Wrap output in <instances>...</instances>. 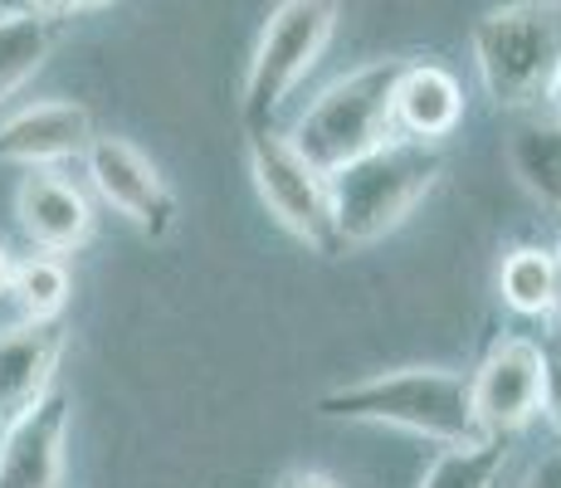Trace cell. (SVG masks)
I'll use <instances>...</instances> for the list:
<instances>
[{
  "instance_id": "cell-13",
  "label": "cell",
  "mask_w": 561,
  "mask_h": 488,
  "mask_svg": "<svg viewBox=\"0 0 561 488\" xmlns=\"http://www.w3.org/2000/svg\"><path fill=\"white\" fill-rule=\"evenodd\" d=\"M463 117V89L445 64H405L396 83V133L439 143L459 127Z\"/></svg>"
},
{
  "instance_id": "cell-12",
  "label": "cell",
  "mask_w": 561,
  "mask_h": 488,
  "mask_svg": "<svg viewBox=\"0 0 561 488\" xmlns=\"http://www.w3.org/2000/svg\"><path fill=\"white\" fill-rule=\"evenodd\" d=\"M64 356V328L59 322H15L0 328V425L30 410L54 386Z\"/></svg>"
},
{
  "instance_id": "cell-24",
  "label": "cell",
  "mask_w": 561,
  "mask_h": 488,
  "mask_svg": "<svg viewBox=\"0 0 561 488\" xmlns=\"http://www.w3.org/2000/svg\"><path fill=\"white\" fill-rule=\"evenodd\" d=\"M557 308H552V318H557V332H561V215H557Z\"/></svg>"
},
{
  "instance_id": "cell-7",
  "label": "cell",
  "mask_w": 561,
  "mask_h": 488,
  "mask_svg": "<svg viewBox=\"0 0 561 488\" xmlns=\"http://www.w3.org/2000/svg\"><path fill=\"white\" fill-rule=\"evenodd\" d=\"M473 386V416H479L483 435L508 440L527 430L547 406V356L542 342L533 338H499L479 372L469 376Z\"/></svg>"
},
{
  "instance_id": "cell-27",
  "label": "cell",
  "mask_w": 561,
  "mask_h": 488,
  "mask_svg": "<svg viewBox=\"0 0 561 488\" xmlns=\"http://www.w3.org/2000/svg\"><path fill=\"white\" fill-rule=\"evenodd\" d=\"M103 5H113V0H73V10H103Z\"/></svg>"
},
{
  "instance_id": "cell-6",
  "label": "cell",
  "mask_w": 561,
  "mask_h": 488,
  "mask_svg": "<svg viewBox=\"0 0 561 488\" xmlns=\"http://www.w3.org/2000/svg\"><path fill=\"white\" fill-rule=\"evenodd\" d=\"M250 177L264 201V211L284 225L294 240L308 249H337L332 230V201H328V177L298 157V147L274 127H254L250 133Z\"/></svg>"
},
{
  "instance_id": "cell-18",
  "label": "cell",
  "mask_w": 561,
  "mask_h": 488,
  "mask_svg": "<svg viewBox=\"0 0 561 488\" xmlns=\"http://www.w3.org/2000/svg\"><path fill=\"white\" fill-rule=\"evenodd\" d=\"M513 171L561 215V127H527L513 143Z\"/></svg>"
},
{
  "instance_id": "cell-2",
  "label": "cell",
  "mask_w": 561,
  "mask_h": 488,
  "mask_svg": "<svg viewBox=\"0 0 561 488\" xmlns=\"http://www.w3.org/2000/svg\"><path fill=\"white\" fill-rule=\"evenodd\" d=\"M445 177V151L420 137H386L366 157L347 161L328 177L332 201V230L337 245H376L435 191Z\"/></svg>"
},
{
  "instance_id": "cell-25",
  "label": "cell",
  "mask_w": 561,
  "mask_h": 488,
  "mask_svg": "<svg viewBox=\"0 0 561 488\" xmlns=\"http://www.w3.org/2000/svg\"><path fill=\"white\" fill-rule=\"evenodd\" d=\"M0 15H39L35 0H0Z\"/></svg>"
},
{
  "instance_id": "cell-16",
  "label": "cell",
  "mask_w": 561,
  "mask_h": 488,
  "mask_svg": "<svg viewBox=\"0 0 561 488\" xmlns=\"http://www.w3.org/2000/svg\"><path fill=\"white\" fill-rule=\"evenodd\" d=\"M508 469V450L499 435H483L473 444H445L439 459L425 469L415 488H499Z\"/></svg>"
},
{
  "instance_id": "cell-28",
  "label": "cell",
  "mask_w": 561,
  "mask_h": 488,
  "mask_svg": "<svg viewBox=\"0 0 561 488\" xmlns=\"http://www.w3.org/2000/svg\"><path fill=\"white\" fill-rule=\"evenodd\" d=\"M0 430H5V425H0Z\"/></svg>"
},
{
  "instance_id": "cell-5",
  "label": "cell",
  "mask_w": 561,
  "mask_h": 488,
  "mask_svg": "<svg viewBox=\"0 0 561 488\" xmlns=\"http://www.w3.org/2000/svg\"><path fill=\"white\" fill-rule=\"evenodd\" d=\"M332 35H337V0H278L259 30L250 69H244V123L268 127V117L308 79Z\"/></svg>"
},
{
  "instance_id": "cell-10",
  "label": "cell",
  "mask_w": 561,
  "mask_h": 488,
  "mask_svg": "<svg viewBox=\"0 0 561 488\" xmlns=\"http://www.w3.org/2000/svg\"><path fill=\"white\" fill-rule=\"evenodd\" d=\"M89 143H93V113L83 103H69V98L20 107L15 117L0 123V161H15L25 171L79 157V151H89Z\"/></svg>"
},
{
  "instance_id": "cell-26",
  "label": "cell",
  "mask_w": 561,
  "mask_h": 488,
  "mask_svg": "<svg viewBox=\"0 0 561 488\" xmlns=\"http://www.w3.org/2000/svg\"><path fill=\"white\" fill-rule=\"evenodd\" d=\"M35 10H39V15H69V10H73V0H35Z\"/></svg>"
},
{
  "instance_id": "cell-3",
  "label": "cell",
  "mask_w": 561,
  "mask_h": 488,
  "mask_svg": "<svg viewBox=\"0 0 561 488\" xmlns=\"http://www.w3.org/2000/svg\"><path fill=\"white\" fill-rule=\"evenodd\" d=\"M405 64L410 59H371L332 79L288 133L298 157L318 167L322 177H332L347 161L381 147L386 137H396V83H401Z\"/></svg>"
},
{
  "instance_id": "cell-14",
  "label": "cell",
  "mask_w": 561,
  "mask_h": 488,
  "mask_svg": "<svg viewBox=\"0 0 561 488\" xmlns=\"http://www.w3.org/2000/svg\"><path fill=\"white\" fill-rule=\"evenodd\" d=\"M499 293L523 318H552L557 308V254L547 245H517L499 269Z\"/></svg>"
},
{
  "instance_id": "cell-8",
  "label": "cell",
  "mask_w": 561,
  "mask_h": 488,
  "mask_svg": "<svg viewBox=\"0 0 561 488\" xmlns=\"http://www.w3.org/2000/svg\"><path fill=\"white\" fill-rule=\"evenodd\" d=\"M73 396L49 386L30 410L0 430V488H59L64 450H69Z\"/></svg>"
},
{
  "instance_id": "cell-20",
  "label": "cell",
  "mask_w": 561,
  "mask_h": 488,
  "mask_svg": "<svg viewBox=\"0 0 561 488\" xmlns=\"http://www.w3.org/2000/svg\"><path fill=\"white\" fill-rule=\"evenodd\" d=\"M523 488H561V454H547V459H537L533 474L523 479Z\"/></svg>"
},
{
  "instance_id": "cell-21",
  "label": "cell",
  "mask_w": 561,
  "mask_h": 488,
  "mask_svg": "<svg viewBox=\"0 0 561 488\" xmlns=\"http://www.w3.org/2000/svg\"><path fill=\"white\" fill-rule=\"evenodd\" d=\"M278 488H337V484H332V479H328V474H312V469H298V474H288V479H284V484H278Z\"/></svg>"
},
{
  "instance_id": "cell-23",
  "label": "cell",
  "mask_w": 561,
  "mask_h": 488,
  "mask_svg": "<svg viewBox=\"0 0 561 488\" xmlns=\"http://www.w3.org/2000/svg\"><path fill=\"white\" fill-rule=\"evenodd\" d=\"M10 284H15V259H10V249L0 245V293H10Z\"/></svg>"
},
{
  "instance_id": "cell-19",
  "label": "cell",
  "mask_w": 561,
  "mask_h": 488,
  "mask_svg": "<svg viewBox=\"0 0 561 488\" xmlns=\"http://www.w3.org/2000/svg\"><path fill=\"white\" fill-rule=\"evenodd\" d=\"M542 356H547V406H542V416L561 425V338L552 347H542Z\"/></svg>"
},
{
  "instance_id": "cell-15",
  "label": "cell",
  "mask_w": 561,
  "mask_h": 488,
  "mask_svg": "<svg viewBox=\"0 0 561 488\" xmlns=\"http://www.w3.org/2000/svg\"><path fill=\"white\" fill-rule=\"evenodd\" d=\"M49 49H54L49 15H0V103L45 69Z\"/></svg>"
},
{
  "instance_id": "cell-9",
  "label": "cell",
  "mask_w": 561,
  "mask_h": 488,
  "mask_svg": "<svg viewBox=\"0 0 561 488\" xmlns=\"http://www.w3.org/2000/svg\"><path fill=\"white\" fill-rule=\"evenodd\" d=\"M83 157H89V181L103 195V205H113L123 220H133L147 235L167 230L176 205L147 151H137L127 137H93Z\"/></svg>"
},
{
  "instance_id": "cell-22",
  "label": "cell",
  "mask_w": 561,
  "mask_h": 488,
  "mask_svg": "<svg viewBox=\"0 0 561 488\" xmlns=\"http://www.w3.org/2000/svg\"><path fill=\"white\" fill-rule=\"evenodd\" d=\"M542 103L552 107V117H557V127H561V64H557V73H552V83H547V93H542Z\"/></svg>"
},
{
  "instance_id": "cell-17",
  "label": "cell",
  "mask_w": 561,
  "mask_h": 488,
  "mask_svg": "<svg viewBox=\"0 0 561 488\" xmlns=\"http://www.w3.org/2000/svg\"><path fill=\"white\" fill-rule=\"evenodd\" d=\"M15 293L20 313H25L30 322H59L64 303H69L73 293V279H69V264H64L59 254H35L25 259V264H15Z\"/></svg>"
},
{
  "instance_id": "cell-1",
  "label": "cell",
  "mask_w": 561,
  "mask_h": 488,
  "mask_svg": "<svg viewBox=\"0 0 561 488\" xmlns=\"http://www.w3.org/2000/svg\"><path fill=\"white\" fill-rule=\"evenodd\" d=\"M318 416L357 420V425H391L435 444L483 440L469 376L449 372V366H401V372H376L366 382L337 386L318 400Z\"/></svg>"
},
{
  "instance_id": "cell-11",
  "label": "cell",
  "mask_w": 561,
  "mask_h": 488,
  "mask_svg": "<svg viewBox=\"0 0 561 488\" xmlns=\"http://www.w3.org/2000/svg\"><path fill=\"white\" fill-rule=\"evenodd\" d=\"M15 215L20 230L30 235L49 254H73L93 235V205L73 181H64L59 171H25L15 186Z\"/></svg>"
},
{
  "instance_id": "cell-4",
  "label": "cell",
  "mask_w": 561,
  "mask_h": 488,
  "mask_svg": "<svg viewBox=\"0 0 561 488\" xmlns=\"http://www.w3.org/2000/svg\"><path fill=\"white\" fill-rule=\"evenodd\" d=\"M473 69L499 107L542 103L561 64V0H508L473 25Z\"/></svg>"
}]
</instances>
